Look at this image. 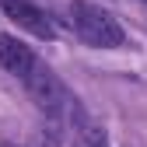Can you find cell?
<instances>
[{
	"instance_id": "3957f363",
	"label": "cell",
	"mask_w": 147,
	"mask_h": 147,
	"mask_svg": "<svg viewBox=\"0 0 147 147\" xmlns=\"http://www.w3.org/2000/svg\"><path fill=\"white\" fill-rule=\"evenodd\" d=\"M39 63V56L32 53V46H25L21 39H14V35L0 32V67H4L7 74H14V77H28V70Z\"/></svg>"
},
{
	"instance_id": "5b68a950",
	"label": "cell",
	"mask_w": 147,
	"mask_h": 147,
	"mask_svg": "<svg viewBox=\"0 0 147 147\" xmlns=\"http://www.w3.org/2000/svg\"><path fill=\"white\" fill-rule=\"evenodd\" d=\"M0 4H4V0H0Z\"/></svg>"
},
{
	"instance_id": "277c9868",
	"label": "cell",
	"mask_w": 147,
	"mask_h": 147,
	"mask_svg": "<svg viewBox=\"0 0 147 147\" xmlns=\"http://www.w3.org/2000/svg\"><path fill=\"white\" fill-rule=\"evenodd\" d=\"M77 147H109V137H105L102 130H95V133H84V140H81Z\"/></svg>"
},
{
	"instance_id": "8992f818",
	"label": "cell",
	"mask_w": 147,
	"mask_h": 147,
	"mask_svg": "<svg viewBox=\"0 0 147 147\" xmlns=\"http://www.w3.org/2000/svg\"><path fill=\"white\" fill-rule=\"evenodd\" d=\"M144 4H147V0H144Z\"/></svg>"
},
{
	"instance_id": "7a4b0ae2",
	"label": "cell",
	"mask_w": 147,
	"mask_h": 147,
	"mask_svg": "<svg viewBox=\"0 0 147 147\" xmlns=\"http://www.w3.org/2000/svg\"><path fill=\"white\" fill-rule=\"evenodd\" d=\"M0 7H4V14L11 18L18 28L32 32L35 39H56V25H53L49 14H46L42 7H35L32 0H4Z\"/></svg>"
},
{
	"instance_id": "6da1fadb",
	"label": "cell",
	"mask_w": 147,
	"mask_h": 147,
	"mask_svg": "<svg viewBox=\"0 0 147 147\" xmlns=\"http://www.w3.org/2000/svg\"><path fill=\"white\" fill-rule=\"evenodd\" d=\"M70 25L77 32V39L91 49H119L126 46V32L112 14L98 4H88V0H74L70 4Z\"/></svg>"
}]
</instances>
